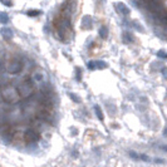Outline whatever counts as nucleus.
Wrapping results in <instances>:
<instances>
[{
  "mask_svg": "<svg viewBox=\"0 0 167 167\" xmlns=\"http://www.w3.org/2000/svg\"><path fill=\"white\" fill-rule=\"evenodd\" d=\"M130 156L133 157V160H139V153H136L133 151H130Z\"/></svg>",
  "mask_w": 167,
  "mask_h": 167,
  "instance_id": "obj_15",
  "label": "nucleus"
},
{
  "mask_svg": "<svg viewBox=\"0 0 167 167\" xmlns=\"http://www.w3.org/2000/svg\"><path fill=\"white\" fill-rule=\"evenodd\" d=\"M162 73H164L165 77H167V69H166V68H164V70H162Z\"/></svg>",
  "mask_w": 167,
  "mask_h": 167,
  "instance_id": "obj_23",
  "label": "nucleus"
},
{
  "mask_svg": "<svg viewBox=\"0 0 167 167\" xmlns=\"http://www.w3.org/2000/svg\"><path fill=\"white\" fill-rule=\"evenodd\" d=\"M23 68H24L23 62L20 59H17V58L10 59L9 62L5 64V69L9 74H19L23 70Z\"/></svg>",
  "mask_w": 167,
  "mask_h": 167,
  "instance_id": "obj_4",
  "label": "nucleus"
},
{
  "mask_svg": "<svg viewBox=\"0 0 167 167\" xmlns=\"http://www.w3.org/2000/svg\"><path fill=\"white\" fill-rule=\"evenodd\" d=\"M18 92L21 98H30L34 94V83L30 78H26L18 84Z\"/></svg>",
  "mask_w": 167,
  "mask_h": 167,
  "instance_id": "obj_2",
  "label": "nucleus"
},
{
  "mask_svg": "<svg viewBox=\"0 0 167 167\" xmlns=\"http://www.w3.org/2000/svg\"><path fill=\"white\" fill-rule=\"evenodd\" d=\"M116 9L119 11L121 14L123 15V17H127V15H130V9L124 5L123 3H118V4H116Z\"/></svg>",
  "mask_w": 167,
  "mask_h": 167,
  "instance_id": "obj_6",
  "label": "nucleus"
},
{
  "mask_svg": "<svg viewBox=\"0 0 167 167\" xmlns=\"http://www.w3.org/2000/svg\"><path fill=\"white\" fill-rule=\"evenodd\" d=\"M124 41H127V43L133 41V39H132V35H131L130 33H124Z\"/></svg>",
  "mask_w": 167,
  "mask_h": 167,
  "instance_id": "obj_13",
  "label": "nucleus"
},
{
  "mask_svg": "<svg viewBox=\"0 0 167 167\" xmlns=\"http://www.w3.org/2000/svg\"><path fill=\"white\" fill-rule=\"evenodd\" d=\"M157 57L158 58H162V59H167V53H165L164 50H160V52H157Z\"/></svg>",
  "mask_w": 167,
  "mask_h": 167,
  "instance_id": "obj_14",
  "label": "nucleus"
},
{
  "mask_svg": "<svg viewBox=\"0 0 167 167\" xmlns=\"http://www.w3.org/2000/svg\"><path fill=\"white\" fill-rule=\"evenodd\" d=\"M94 112H96V115L98 116V119H99V121H103V113H102L101 108L98 107V106H96V107H94Z\"/></svg>",
  "mask_w": 167,
  "mask_h": 167,
  "instance_id": "obj_10",
  "label": "nucleus"
},
{
  "mask_svg": "<svg viewBox=\"0 0 167 167\" xmlns=\"http://www.w3.org/2000/svg\"><path fill=\"white\" fill-rule=\"evenodd\" d=\"M77 79H78V81H81V69H79V68L77 69Z\"/></svg>",
  "mask_w": 167,
  "mask_h": 167,
  "instance_id": "obj_21",
  "label": "nucleus"
},
{
  "mask_svg": "<svg viewBox=\"0 0 167 167\" xmlns=\"http://www.w3.org/2000/svg\"><path fill=\"white\" fill-rule=\"evenodd\" d=\"M132 25H133V26H135V28H136V29H138V32H141V33L143 32L142 26H141V25H139V24H138V23H136V21H133V23H132Z\"/></svg>",
  "mask_w": 167,
  "mask_h": 167,
  "instance_id": "obj_16",
  "label": "nucleus"
},
{
  "mask_svg": "<svg viewBox=\"0 0 167 167\" xmlns=\"http://www.w3.org/2000/svg\"><path fill=\"white\" fill-rule=\"evenodd\" d=\"M40 138V133L38 132L35 128H28L24 132V139L26 145H32V143H38Z\"/></svg>",
  "mask_w": 167,
  "mask_h": 167,
  "instance_id": "obj_5",
  "label": "nucleus"
},
{
  "mask_svg": "<svg viewBox=\"0 0 167 167\" xmlns=\"http://www.w3.org/2000/svg\"><path fill=\"white\" fill-rule=\"evenodd\" d=\"M8 21H9V17H8V14L6 13H0V23L6 24Z\"/></svg>",
  "mask_w": 167,
  "mask_h": 167,
  "instance_id": "obj_9",
  "label": "nucleus"
},
{
  "mask_svg": "<svg viewBox=\"0 0 167 167\" xmlns=\"http://www.w3.org/2000/svg\"><path fill=\"white\" fill-rule=\"evenodd\" d=\"M0 97L4 102L9 104H15L20 102V94L18 92V88L10 84H4L0 87Z\"/></svg>",
  "mask_w": 167,
  "mask_h": 167,
  "instance_id": "obj_1",
  "label": "nucleus"
},
{
  "mask_svg": "<svg viewBox=\"0 0 167 167\" xmlns=\"http://www.w3.org/2000/svg\"><path fill=\"white\" fill-rule=\"evenodd\" d=\"M164 133H165V136H167V128L165 130V132H164Z\"/></svg>",
  "mask_w": 167,
  "mask_h": 167,
  "instance_id": "obj_24",
  "label": "nucleus"
},
{
  "mask_svg": "<svg viewBox=\"0 0 167 167\" xmlns=\"http://www.w3.org/2000/svg\"><path fill=\"white\" fill-rule=\"evenodd\" d=\"M69 96L72 97V99H73L74 102H77V103H79V102H81V99H79V97H78V96H75V94L69 93Z\"/></svg>",
  "mask_w": 167,
  "mask_h": 167,
  "instance_id": "obj_17",
  "label": "nucleus"
},
{
  "mask_svg": "<svg viewBox=\"0 0 167 167\" xmlns=\"http://www.w3.org/2000/svg\"><path fill=\"white\" fill-rule=\"evenodd\" d=\"M86 23H87V28H90V25H92V19H90V17H86L83 19V24H86Z\"/></svg>",
  "mask_w": 167,
  "mask_h": 167,
  "instance_id": "obj_12",
  "label": "nucleus"
},
{
  "mask_svg": "<svg viewBox=\"0 0 167 167\" xmlns=\"http://www.w3.org/2000/svg\"><path fill=\"white\" fill-rule=\"evenodd\" d=\"M158 146L161 147V150H162V151H165V152H167V146H166V145H158Z\"/></svg>",
  "mask_w": 167,
  "mask_h": 167,
  "instance_id": "obj_22",
  "label": "nucleus"
},
{
  "mask_svg": "<svg viewBox=\"0 0 167 167\" xmlns=\"http://www.w3.org/2000/svg\"><path fill=\"white\" fill-rule=\"evenodd\" d=\"M98 33H99V37L103 38V39H106V38H107V35H108V30H107V28H106V26H102V28L98 30Z\"/></svg>",
  "mask_w": 167,
  "mask_h": 167,
  "instance_id": "obj_8",
  "label": "nucleus"
},
{
  "mask_svg": "<svg viewBox=\"0 0 167 167\" xmlns=\"http://www.w3.org/2000/svg\"><path fill=\"white\" fill-rule=\"evenodd\" d=\"M40 11H37V10H32V11H28V15L30 17H35V15H39Z\"/></svg>",
  "mask_w": 167,
  "mask_h": 167,
  "instance_id": "obj_18",
  "label": "nucleus"
},
{
  "mask_svg": "<svg viewBox=\"0 0 167 167\" xmlns=\"http://www.w3.org/2000/svg\"><path fill=\"white\" fill-rule=\"evenodd\" d=\"M96 67L98 68V69H104V68H107V64H106L104 62H102V60H97Z\"/></svg>",
  "mask_w": 167,
  "mask_h": 167,
  "instance_id": "obj_11",
  "label": "nucleus"
},
{
  "mask_svg": "<svg viewBox=\"0 0 167 167\" xmlns=\"http://www.w3.org/2000/svg\"><path fill=\"white\" fill-rule=\"evenodd\" d=\"M0 101H1V97H0Z\"/></svg>",
  "mask_w": 167,
  "mask_h": 167,
  "instance_id": "obj_25",
  "label": "nucleus"
},
{
  "mask_svg": "<svg viewBox=\"0 0 167 167\" xmlns=\"http://www.w3.org/2000/svg\"><path fill=\"white\" fill-rule=\"evenodd\" d=\"M0 1H1L3 4H5V5H9V6H11V5H13V3H11V1H9V0H0Z\"/></svg>",
  "mask_w": 167,
  "mask_h": 167,
  "instance_id": "obj_20",
  "label": "nucleus"
},
{
  "mask_svg": "<svg viewBox=\"0 0 167 167\" xmlns=\"http://www.w3.org/2000/svg\"><path fill=\"white\" fill-rule=\"evenodd\" d=\"M0 33H1L3 38H5V39H8V40H10L11 38H13V35H14L13 30H11L10 28H8V26H5V28H1Z\"/></svg>",
  "mask_w": 167,
  "mask_h": 167,
  "instance_id": "obj_7",
  "label": "nucleus"
},
{
  "mask_svg": "<svg viewBox=\"0 0 167 167\" xmlns=\"http://www.w3.org/2000/svg\"><path fill=\"white\" fill-rule=\"evenodd\" d=\"M88 68H89L90 70L96 69V68H97V67H96V62H89V63H88Z\"/></svg>",
  "mask_w": 167,
  "mask_h": 167,
  "instance_id": "obj_19",
  "label": "nucleus"
},
{
  "mask_svg": "<svg viewBox=\"0 0 167 167\" xmlns=\"http://www.w3.org/2000/svg\"><path fill=\"white\" fill-rule=\"evenodd\" d=\"M30 79L33 81L34 86H38V87H41L44 84H47L48 81H49V77L47 74V72L43 70V69H35L32 73V77Z\"/></svg>",
  "mask_w": 167,
  "mask_h": 167,
  "instance_id": "obj_3",
  "label": "nucleus"
}]
</instances>
